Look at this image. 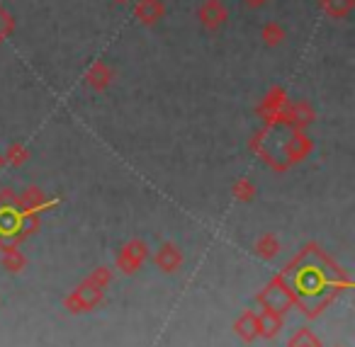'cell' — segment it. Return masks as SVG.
Segmentation results:
<instances>
[{
  "label": "cell",
  "mask_w": 355,
  "mask_h": 347,
  "mask_svg": "<svg viewBox=\"0 0 355 347\" xmlns=\"http://www.w3.org/2000/svg\"><path fill=\"white\" fill-rule=\"evenodd\" d=\"M8 25H10V20H8V15L3 10H0V37L8 32Z\"/></svg>",
  "instance_id": "cell-1"
}]
</instances>
